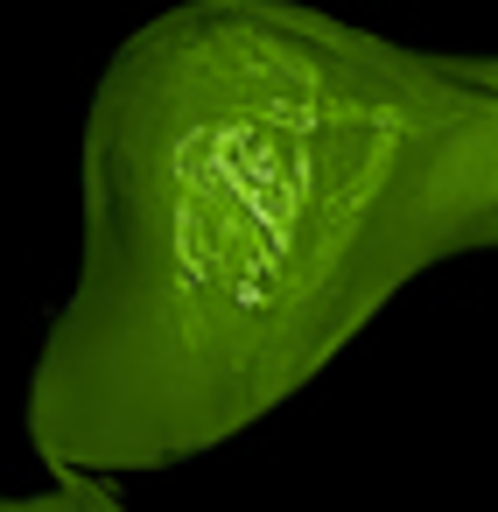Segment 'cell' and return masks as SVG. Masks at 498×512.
Wrapping results in <instances>:
<instances>
[{
    "instance_id": "cell-1",
    "label": "cell",
    "mask_w": 498,
    "mask_h": 512,
    "mask_svg": "<svg viewBox=\"0 0 498 512\" xmlns=\"http://www.w3.org/2000/svg\"><path fill=\"white\" fill-rule=\"evenodd\" d=\"M498 239L491 57L295 0H183L85 113V253L29 379L50 477L204 456L414 274Z\"/></svg>"
},
{
    "instance_id": "cell-2",
    "label": "cell",
    "mask_w": 498,
    "mask_h": 512,
    "mask_svg": "<svg viewBox=\"0 0 498 512\" xmlns=\"http://www.w3.org/2000/svg\"><path fill=\"white\" fill-rule=\"evenodd\" d=\"M0 512H127L99 477H50L43 491L15 498V491H0Z\"/></svg>"
}]
</instances>
